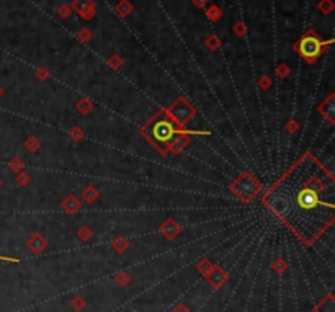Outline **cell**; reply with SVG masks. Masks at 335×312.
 Masks as SVG:
<instances>
[{
    "label": "cell",
    "instance_id": "2",
    "mask_svg": "<svg viewBox=\"0 0 335 312\" xmlns=\"http://www.w3.org/2000/svg\"><path fill=\"white\" fill-rule=\"evenodd\" d=\"M175 126H173L168 120H159L157 123L152 126V136L157 143H170L175 136Z\"/></svg>",
    "mask_w": 335,
    "mask_h": 312
},
{
    "label": "cell",
    "instance_id": "1",
    "mask_svg": "<svg viewBox=\"0 0 335 312\" xmlns=\"http://www.w3.org/2000/svg\"><path fill=\"white\" fill-rule=\"evenodd\" d=\"M324 43L314 35H306L299 40L298 43V51L299 54L304 57L306 61H315L317 57L322 54Z\"/></svg>",
    "mask_w": 335,
    "mask_h": 312
},
{
    "label": "cell",
    "instance_id": "3",
    "mask_svg": "<svg viewBox=\"0 0 335 312\" xmlns=\"http://www.w3.org/2000/svg\"><path fill=\"white\" fill-rule=\"evenodd\" d=\"M298 203H299V206H301V208L311 209V208H314L315 204L319 203V196H317V193L312 192V190L306 188V190H303V192L299 193Z\"/></svg>",
    "mask_w": 335,
    "mask_h": 312
},
{
    "label": "cell",
    "instance_id": "4",
    "mask_svg": "<svg viewBox=\"0 0 335 312\" xmlns=\"http://www.w3.org/2000/svg\"><path fill=\"white\" fill-rule=\"evenodd\" d=\"M72 304H74L75 307H79V309H80V307H82V302H80V299H75L74 302H72Z\"/></svg>",
    "mask_w": 335,
    "mask_h": 312
}]
</instances>
